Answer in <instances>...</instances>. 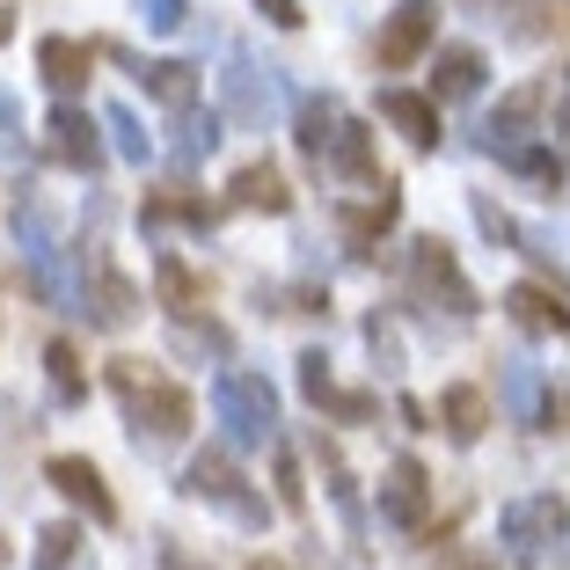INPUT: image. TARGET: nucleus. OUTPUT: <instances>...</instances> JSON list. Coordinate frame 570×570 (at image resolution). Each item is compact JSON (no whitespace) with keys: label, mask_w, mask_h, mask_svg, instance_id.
<instances>
[{"label":"nucleus","mask_w":570,"mask_h":570,"mask_svg":"<svg viewBox=\"0 0 570 570\" xmlns=\"http://www.w3.org/2000/svg\"><path fill=\"white\" fill-rule=\"evenodd\" d=\"M110 395H118L139 453H161V446H176V439H190L198 403H190V387H176L161 366H147V358H110Z\"/></svg>","instance_id":"1"},{"label":"nucleus","mask_w":570,"mask_h":570,"mask_svg":"<svg viewBox=\"0 0 570 570\" xmlns=\"http://www.w3.org/2000/svg\"><path fill=\"white\" fill-rule=\"evenodd\" d=\"M213 417H219V439L235 453L278 446V395H271L264 373H219L213 381Z\"/></svg>","instance_id":"2"},{"label":"nucleus","mask_w":570,"mask_h":570,"mask_svg":"<svg viewBox=\"0 0 570 570\" xmlns=\"http://www.w3.org/2000/svg\"><path fill=\"white\" fill-rule=\"evenodd\" d=\"M498 541H504V556H512L520 570H541L549 563V541H570V504L556 498V490L512 498L498 512Z\"/></svg>","instance_id":"3"},{"label":"nucleus","mask_w":570,"mask_h":570,"mask_svg":"<svg viewBox=\"0 0 570 570\" xmlns=\"http://www.w3.org/2000/svg\"><path fill=\"white\" fill-rule=\"evenodd\" d=\"M176 490H184V498H198V504H213V512H227V520L249 527V534H264V520H271V504L256 498V490L242 483V469L227 461V453H213V446L184 461V483H176Z\"/></svg>","instance_id":"4"},{"label":"nucleus","mask_w":570,"mask_h":570,"mask_svg":"<svg viewBox=\"0 0 570 570\" xmlns=\"http://www.w3.org/2000/svg\"><path fill=\"white\" fill-rule=\"evenodd\" d=\"M410 285H417L424 307H446L453 322H475V315H483V293L469 285V271L453 264V249L439 235H417V242H410Z\"/></svg>","instance_id":"5"},{"label":"nucleus","mask_w":570,"mask_h":570,"mask_svg":"<svg viewBox=\"0 0 570 570\" xmlns=\"http://www.w3.org/2000/svg\"><path fill=\"white\" fill-rule=\"evenodd\" d=\"M278 67H256L249 51H227V73H219V110H227V125H242V132H264L271 118H278Z\"/></svg>","instance_id":"6"},{"label":"nucleus","mask_w":570,"mask_h":570,"mask_svg":"<svg viewBox=\"0 0 570 570\" xmlns=\"http://www.w3.org/2000/svg\"><path fill=\"white\" fill-rule=\"evenodd\" d=\"M81 278H88L81 285L88 330H132V322H139V285L102 256V242H81Z\"/></svg>","instance_id":"7"},{"label":"nucleus","mask_w":570,"mask_h":570,"mask_svg":"<svg viewBox=\"0 0 570 570\" xmlns=\"http://www.w3.org/2000/svg\"><path fill=\"white\" fill-rule=\"evenodd\" d=\"M293 366H301V395H307V403H315L330 424H373V417H381V395H373V387H336L330 352H301Z\"/></svg>","instance_id":"8"},{"label":"nucleus","mask_w":570,"mask_h":570,"mask_svg":"<svg viewBox=\"0 0 570 570\" xmlns=\"http://www.w3.org/2000/svg\"><path fill=\"white\" fill-rule=\"evenodd\" d=\"M381 520L395 527V534H424V520H432V475H424V461H410V453H395L381 475Z\"/></svg>","instance_id":"9"},{"label":"nucleus","mask_w":570,"mask_h":570,"mask_svg":"<svg viewBox=\"0 0 570 570\" xmlns=\"http://www.w3.org/2000/svg\"><path fill=\"white\" fill-rule=\"evenodd\" d=\"M45 154L59 168H73V176H88V184H96V176H102V132H96V118H88V110H73V102H59V110L45 118Z\"/></svg>","instance_id":"10"},{"label":"nucleus","mask_w":570,"mask_h":570,"mask_svg":"<svg viewBox=\"0 0 570 570\" xmlns=\"http://www.w3.org/2000/svg\"><path fill=\"white\" fill-rule=\"evenodd\" d=\"M45 483L59 490L73 512H88L96 527L118 520V498H110V483H102V469L88 461V453H51V461H45Z\"/></svg>","instance_id":"11"},{"label":"nucleus","mask_w":570,"mask_h":570,"mask_svg":"<svg viewBox=\"0 0 570 570\" xmlns=\"http://www.w3.org/2000/svg\"><path fill=\"white\" fill-rule=\"evenodd\" d=\"M330 219H336V235H344V249H373V242L403 219V184H395V176H381V184H366V198H358V205L344 198Z\"/></svg>","instance_id":"12"},{"label":"nucleus","mask_w":570,"mask_h":570,"mask_svg":"<svg viewBox=\"0 0 570 570\" xmlns=\"http://www.w3.org/2000/svg\"><path fill=\"white\" fill-rule=\"evenodd\" d=\"M498 387H504V417L520 424V432H549L556 424V387L534 358H504L498 366Z\"/></svg>","instance_id":"13"},{"label":"nucleus","mask_w":570,"mask_h":570,"mask_svg":"<svg viewBox=\"0 0 570 570\" xmlns=\"http://www.w3.org/2000/svg\"><path fill=\"white\" fill-rule=\"evenodd\" d=\"M432 45H439V8L432 0H403V8L381 22V67H395V73L417 67Z\"/></svg>","instance_id":"14"},{"label":"nucleus","mask_w":570,"mask_h":570,"mask_svg":"<svg viewBox=\"0 0 570 570\" xmlns=\"http://www.w3.org/2000/svg\"><path fill=\"white\" fill-rule=\"evenodd\" d=\"M219 125H227V110H198V102H184V110L168 118V168H176V176H198V168L219 154V139H227Z\"/></svg>","instance_id":"15"},{"label":"nucleus","mask_w":570,"mask_h":570,"mask_svg":"<svg viewBox=\"0 0 570 570\" xmlns=\"http://www.w3.org/2000/svg\"><path fill=\"white\" fill-rule=\"evenodd\" d=\"M37 73H45V88L59 102H73L88 88V73H96V45H81V37H37Z\"/></svg>","instance_id":"16"},{"label":"nucleus","mask_w":570,"mask_h":570,"mask_svg":"<svg viewBox=\"0 0 570 570\" xmlns=\"http://www.w3.org/2000/svg\"><path fill=\"white\" fill-rule=\"evenodd\" d=\"M110 59H125V67H132V81L147 88L154 102H168V110L198 102V67H184V59H132V51H118V45H110Z\"/></svg>","instance_id":"17"},{"label":"nucleus","mask_w":570,"mask_h":570,"mask_svg":"<svg viewBox=\"0 0 570 570\" xmlns=\"http://www.w3.org/2000/svg\"><path fill=\"white\" fill-rule=\"evenodd\" d=\"M439 432H446V446H475V439L490 432V403H483V387H469V381H453V387H439Z\"/></svg>","instance_id":"18"},{"label":"nucleus","mask_w":570,"mask_h":570,"mask_svg":"<svg viewBox=\"0 0 570 570\" xmlns=\"http://www.w3.org/2000/svg\"><path fill=\"white\" fill-rule=\"evenodd\" d=\"M381 118L410 139L417 154L439 147V96H410V88H381Z\"/></svg>","instance_id":"19"},{"label":"nucleus","mask_w":570,"mask_h":570,"mask_svg":"<svg viewBox=\"0 0 570 570\" xmlns=\"http://www.w3.org/2000/svg\"><path fill=\"white\" fill-rule=\"evenodd\" d=\"M219 213H227V205H205V198H190V190H154V198L139 205V227H147V235H161V227H198V235H213Z\"/></svg>","instance_id":"20"},{"label":"nucleus","mask_w":570,"mask_h":570,"mask_svg":"<svg viewBox=\"0 0 570 570\" xmlns=\"http://www.w3.org/2000/svg\"><path fill=\"white\" fill-rule=\"evenodd\" d=\"M336 125H344V110H336V96H322V88H307V96L293 102V147H301L315 168H322V154H330Z\"/></svg>","instance_id":"21"},{"label":"nucleus","mask_w":570,"mask_h":570,"mask_svg":"<svg viewBox=\"0 0 570 570\" xmlns=\"http://www.w3.org/2000/svg\"><path fill=\"white\" fill-rule=\"evenodd\" d=\"M322 168H330V176H344V184H381L373 132H366L358 118H344V125H336V139H330V154H322Z\"/></svg>","instance_id":"22"},{"label":"nucleus","mask_w":570,"mask_h":570,"mask_svg":"<svg viewBox=\"0 0 570 570\" xmlns=\"http://www.w3.org/2000/svg\"><path fill=\"white\" fill-rule=\"evenodd\" d=\"M483 81H490V67H483V51H475V45H446L432 59V96L439 102H469Z\"/></svg>","instance_id":"23"},{"label":"nucleus","mask_w":570,"mask_h":570,"mask_svg":"<svg viewBox=\"0 0 570 570\" xmlns=\"http://www.w3.org/2000/svg\"><path fill=\"white\" fill-rule=\"evenodd\" d=\"M504 315L520 322L527 336H570V307L556 301L549 285H512V293H504Z\"/></svg>","instance_id":"24"},{"label":"nucleus","mask_w":570,"mask_h":570,"mask_svg":"<svg viewBox=\"0 0 570 570\" xmlns=\"http://www.w3.org/2000/svg\"><path fill=\"white\" fill-rule=\"evenodd\" d=\"M307 453L322 461V483H330V504L344 512V527H352V534H366V512H358V483H352V469H344V453H336V439H322V424L307 432Z\"/></svg>","instance_id":"25"},{"label":"nucleus","mask_w":570,"mask_h":570,"mask_svg":"<svg viewBox=\"0 0 570 570\" xmlns=\"http://www.w3.org/2000/svg\"><path fill=\"white\" fill-rule=\"evenodd\" d=\"M227 205H242V213H293V190H285V176L271 161H249V168H235Z\"/></svg>","instance_id":"26"},{"label":"nucleus","mask_w":570,"mask_h":570,"mask_svg":"<svg viewBox=\"0 0 570 570\" xmlns=\"http://www.w3.org/2000/svg\"><path fill=\"white\" fill-rule=\"evenodd\" d=\"M541 102H549V88H541V81L512 88V96L498 102V118L483 125V154H490V147H504V139H534V118H541Z\"/></svg>","instance_id":"27"},{"label":"nucleus","mask_w":570,"mask_h":570,"mask_svg":"<svg viewBox=\"0 0 570 570\" xmlns=\"http://www.w3.org/2000/svg\"><path fill=\"white\" fill-rule=\"evenodd\" d=\"M154 293H161L168 315H198V307H205V278L176 249H154Z\"/></svg>","instance_id":"28"},{"label":"nucleus","mask_w":570,"mask_h":570,"mask_svg":"<svg viewBox=\"0 0 570 570\" xmlns=\"http://www.w3.org/2000/svg\"><path fill=\"white\" fill-rule=\"evenodd\" d=\"M490 161H504L512 176H527L541 190H563V154L541 147V139H504V147H490Z\"/></svg>","instance_id":"29"},{"label":"nucleus","mask_w":570,"mask_h":570,"mask_svg":"<svg viewBox=\"0 0 570 570\" xmlns=\"http://www.w3.org/2000/svg\"><path fill=\"white\" fill-rule=\"evenodd\" d=\"M45 381H51V403H59V410H81V403H88L81 352H73L67 336H51V344H45Z\"/></svg>","instance_id":"30"},{"label":"nucleus","mask_w":570,"mask_h":570,"mask_svg":"<svg viewBox=\"0 0 570 570\" xmlns=\"http://www.w3.org/2000/svg\"><path fill=\"white\" fill-rule=\"evenodd\" d=\"M168 336H176V352H198V358H235V336L219 330L213 315H168Z\"/></svg>","instance_id":"31"},{"label":"nucleus","mask_w":570,"mask_h":570,"mask_svg":"<svg viewBox=\"0 0 570 570\" xmlns=\"http://www.w3.org/2000/svg\"><path fill=\"white\" fill-rule=\"evenodd\" d=\"M102 132H110V147H118L132 168H147L154 139H147V125H139V110H132V102H110V110H102Z\"/></svg>","instance_id":"32"},{"label":"nucleus","mask_w":570,"mask_h":570,"mask_svg":"<svg viewBox=\"0 0 570 570\" xmlns=\"http://www.w3.org/2000/svg\"><path fill=\"white\" fill-rule=\"evenodd\" d=\"M73 556H81V527L73 520H51L45 534H37V570H67Z\"/></svg>","instance_id":"33"},{"label":"nucleus","mask_w":570,"mask_h":570,"mask_svg":"<svg viewBox=\"0 0 570 570\" xmlns=\"http://www.w3.org/2000/svg\"><path fill=\"white\" fill-rule=\"evenodd\" d=\"M271 483H278V504H285V512H307V483H301L293 446H271Z\"/></svg>","instance_id":"34"},{"label":"nucleus","mask_w":570,"mask_h":570,"mask_svg":"<svg viewBox=\"0 0 570 570\" xmlns=\"http://www.w3.org/2000/svg\"><path fill=\"white\" fill-rule=\"evenodd\" d=\"M469 213H475V227H483V235L498 242V249H520V219H512V213H498V198H483V190H475V198H469Z\"/></svg>","instance_id":"35"},{"label":"nucleus","mask_w":570,"mask_h":570,"mask_svg":"<svg viewBox=\"0 0 570 570\" xmlns=\"http://www.w3.org/2000/svg\"><path fill=\"white\" fill-rule=\"evenodd\" d=\"M132 16L147 22L154 37H176V30L190 22V0H132Z\"/></svg>","instance_id":"36"},{"label":"nucleus","mask_w":570,"mask_h":570,"mask_svg":"<svg viewBox=\"0 0 570 570\" xmlns=\"http://www.w3.org/2000/svg\"><path fill=\"white\" fill-rule=\"evenodd\" d=\"M366 352H373V366H381V373H403V336H395V322H387V315L366 322Z\"/></svg>","instance_id":"37"},{"label":"nucleus","mask_w":570,"mask_h":570,"mask_svg":"<svg viewBox=\"0 0 570 570\" xmlns=\"http://www.w3.org/2000/svg\"><path fill=\"white\" fill-rule=\"evenodd\" d=\"M0 161L16 168V161H30V139H22V118H16V96L0 88Z\"/></svg>","instance_id":"38"},{"label":"nucleus","mask_w":570,"mask_h":570,"mask_svg":"<svg viewBox=\"0 0 570 570\" xmlns=\"http://www.w3.org/2000/svg\"><path fill=\"white\" fill-rule=\"evenodd\" d=\"M256 8H264V22H278V30H301V0H256Z\"/></svg>","instance_id":"39"},{"label":"nucleus","mask_w":570,"mask_h":570,"mask_svg":"<svg viewBox=\"0 0 570 570\" xmlns=\"http://www.w3.org/2000/svg\"><path fill=\"white\" fill-rule=\"evenodd\" d=\"M556 147H570V73L556 81Z\"/></svg>","instance_id":"40"},{"label":"nucleus","mask_w":570,"mask_h":570,"mask_svg":"<svg viewBox=\"0 0 570 570\" xmlns=\"http://www.w3.org/2000/svg\"><path fill=\"white\" fill-rule=\"evenodd\" d=\"M395 417H403V424H410V432H424V417H432V410H424V403H417V395H395Z\"/></svg>","instance_id":"41"},{"label":"nucleus","mask_w":570,"mask_h":570,"mask_svg":"<svg viewBox=\"0 0 570 570\" xmlns=\"http://www.w3.org/2000/svg\"><path fill=\"white\" fill-rule=\"evenodd\" d=\"M8 37H16V8H0V45H8Z\"/></svg>","instance_id":"42"},{"label":"nucleus","mask_w":570,"mask_h":570,"mask_svg":"<svg viewBox=\"0 0 570 570\" xmlns=\"http://www.w3.org/2000/svg\"><path fill=\"white\" fill-rule=\"evenodd\" d=\"M556 570H570V549H563V556H556Z\"/></svg>","instance_id":"43"},{"label":"nucleus","mask_w":570,"mask_h":570,"mask_svg":"<svg viewBox=\"0 0 570 570\" xmlns=\"http://www.w3.org/2000/svg\"><path fill=\"white\" fill-rule=\"evenodd\" d=\"M0 570H8V541H0Z\"/></svg>","instance_id":"44"},{"label":"nucleus","mask_w":570,"mask_h":570,"mask_svg":"<svg viewBox=\"0 0 570 570\" xmlns=\"http://www.w3.org/2000/svg\"><path fill=\"white\" fill-rule=\"evenodd\" d=\"M256 570H278V563H256Z\"/></svg>","instance_id":"45"},{"label":"nucleus","mask_w":570,"mask_h":570,"mask_svg":"<svg viewBox=\"0 0 570 570\" xmlns=\"http://www.w3.org/2000/svg\"><path fill=\"white\" fill-rule=\"evenodd\" d=\"M469 570H490V563H469Z\"/></svg>","instance_id":"46"}]
</instances>
